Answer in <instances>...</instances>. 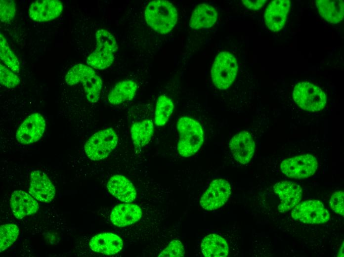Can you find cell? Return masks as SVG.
<instances>
[{
	"label": "cell",
	"mask_w": 344,
	"mask_h": 257,
	"mask_svg": "<svg viewBox=\"0 0 344 257\" xmlns=\"http://www.w3.org/2000/svg\"><path fill=\"white\" fill-rule=\"evenodd\" d=\"M147 24L155 31L161 34L171 32L177 21V12L174 6L165 0L150 1L144 11Z\"/></svg>",
	"instance_id": "obj_1"
},
{
	"label": "cell",
	"mask_w": 344,
	"mask_h": 257,
	"mask_svg": "<svg viewBox=\"0 0 344 257\" xmlns=\"http://www.w3.org/2000/svg\"><path fill=\"white\" fill-rule=\"evenodd\" d=\"M179 134L177 149L178 153L184 157L195 154L202 146L204 139L201 125L195 120L182 117L177 122Z\"/></svg>",
	"instance_id": "obj_2"
},
{
	"label": "cell",
	"mask_w": 344,
	"mask_h": 257,
	"mask_svg": "<svg viewBox=\"0 0 344 257\" xmlns=\"http://www.w3.org/2000/svg\"><path fill=\"white\" fill-rule=\"evenodd\" d=\"M96 47L86 59V64L91 68L103 70L110 67L118 49L115 37L108 30L100 29L95 33Z\"/></svg>",
	"instance_id": "obj_3"
},
{
	"label": "cell",
	"mask_w": 344,
	"mask_h": 257,
	"mask_svg": "<svg viewBox=\"0 0 344 257\" xmlns=\"http://www.w3.org/2000/svg\"><path fill=\"white\" fill-rule=\"evenodd\" d=\"M118 136L111 128L98 131L86 141L84 150L86 156L92 161H99L107 158L115 148Z\"/></svg>",
	"instance_id": "obj_4"
},
{
	"label": "cell",
	"mask_w": 344,
	"mask_h": 257,
	"mask_svg": "<svg viewBox=\"0 0 344 257\" xmlns=\"http://www.w3.org/2000/svg\"><path fill=\"white\" fill-rule=\"evenodd\" d=\"M238 72V64L231 53L222 51L215 57L211 69L212 81L217 88H228L235 79Z\"/></svg>",
	"instance_id": "obj_5"
},
{
	"label": "cell",
	"mask_w": 344,
	"mask_h": 257,
	"mask_svg": "<svg viewBox=\"0 0 344 257\" xmlns=\"http://www.w3.org/2000/svg\"><path fill=\"white\" fill-rule=\"evenodd\" d=\"M293 97L296 103L301 109L317 112L323 109L326 104L325 93L318 86L309 82H301L294 88Z\"/></svg>",
	"instance_id": "obj_6"
},
{
	"label": "cell",
	"mask_w": 344,
	"mask_h": 257,
	"mask_svg": "<svg viewBox=\"0 0 344 257\" xmlns=\"http://www.w3.org/2000/svg\"><path fill=\"white\" fill-rule=\"evenodd\" d=\"M291 215L295 220L308 224L325 223L330 219L329 213L323 204L316 200L297 204L293 208Z\"/></svg>",
	"instance_id": "obj_7"
},
{
	"label": "cell",
	"mask_w": 344,
	"mask_h": 257,
	"mask_svg": "<svg viewBox=\"0 0 344 257\" xmlns=\"http://www.w3.org/2000/svg\"><path fill=\"white\" fill-rule=\"evenodd\" d=\"M317 166V161L314 156L305 154L284 160L281 163L280 169L289 177L302 179L312 175Z\"/></svg>",
	"instance_id": "obj_8"
},
{
	"label": "cell",
	"mask_w": 344,
	"mask_h": 257,
	"mask_svg": "<svg viewBox=\"0 0 344 257\" xmlns=\"http://www.w3.org/2000/svg\"><path fill=\"white\" fill-rule=\"evenodd\" d=\"M231 194V186L225 180H213L201 198L200 204L205 210L212 211L222 207Z\"/></svg>",
	"instance_id": "obj_9"
},
{
	"label": "cell",
	"mask_w": 344,
	"mask_h": 257,
	"mask_svg": "<svg viewBox=\"0 0 344 257\" xmlns=\"http://www.w3.org/2000/svg\"><path fill=\"white\" fill-rule=\"evenodd\" d=\"M45 126V121L41 114H32L24 120L18 128L16 133V139L24 145L35 143L42 137Z\"/></svg>",
	"instance_id": "obj_10"
},
{
	"label": "cell",
	"mask_w": 344,
	"mask_h": 257,
	"mask_svg": "<svg viewBox=\"0 0 344 257\" xmlns=\"http://www.w3.org/2000/svg\"><path fill=\"white\" fill-rule=\"evenodd\" d=\"M29 192L36 200L49 203L54 198L55 188L46 173L35 170L30 174Z\"/></svg>",
	"instance_id": "obj_11"
},
{
	"label": "cell",
	"mask_w": 344,
	"mask_h": 257,
	"mask_svg": "<svg viewBox=\"0 0 344 257\" xmlns=\"http://www.w3.org/2000/svg\"><path fill=\"white\" fill-rule=\"evenodd\" d=\"M273 190L280 198L278 211L284 213L293 209L299 203L302 197V189L296 182L280 181L273 186Z\"/></svg>",
	"instance_id": "obj_12"
},
{
	"label": "cell",
	"mask_w": 344,
	"mask_h": 257,
	"mask_svg": "<svg viewBox=\"0 0 344 257\" xmlns=\"http://www.w3.org/2000/svg\"><path fill=\"white\" fill-rule=\"evenodd\" d=\"M63 4L58 0H38L32 2L28 10L30 18L37 22H47L60 15Z\"/></svg>",
	"instance_id": "obj_13"
},
{
	"label": "cell",
	"mask_w": 344,
	"mask_h": 257,
	"mask_svg": "<svg viewBox=\"0 0 344 257\" xmlns=\"http://www.w3.org/2000/svg\"><path fill=\"white\" fill-rule=\"evenodd\" d=\"M229 147L234 159L242 164H246L254 155L255 144L251 134L244 130L232 138Z\"/></svg>",
	"instance_id": "obj_14"
},
{
	"label": "cell",
	"mask_w": 344,
	"mask_h": 257,
	"mask_svg": "<svg viewBox=\"0 0 344 257\" xmlns=\"http://www.w3.org/2000/svg\"><path fill=\"white\" fill-rule=\"evenodd\" d=\"M290 5L289 0H275L268 4L264 18L270 30L278 32L284 27Z\"/></svg>",
	"instance_id": "obj_15"
},
{
	"label": "cell",
	"mask_w": 344,
	"mask_h": 257,
	"mask_svg": "<svg viewBox=\"0 0 344 257\" xmlns=\"http://www.w3.org/2000/svg\"><path fill=\"white\" fill-rule=\"evenodd\" d=\"M11 210L14 216L21 219L36 213L39 208L38 202L31 195L21 190L14 191L10 199Z\"/></svg>",
	"instance_id": "obj_16"
},
{
	"label": "cell",
	"mask_w": 344,
	"mask_h": 257,
	"mask_svg": "<svg viewBox=\"0 0 344 257\" xmlns=\"http://www.w3.org/2000/svg\"><path fill=\"white\" fill-rule=\"evenodd\" d=\"M89 245L94 252L105 255H113L120 252L123 247L122 239L111 232L96 235L90 240Z\"/></svg>",
	"instance_id": "obj_17"
},
{
	"label": "cell",
	"mask_w": 344,
	"mask_h": 257,
	"mask_svg": "<svg viewBox=\"0 0 344 257\" xmlns=\"http://www.w3.org/2000/svg\"><path fill=\"white\" fill-rule=\"evenodd\" d=\"M107 187L109 192L122 202H131L136 198L135 187L129 179L123 175L116 174L111 176Z\"/></svg>",
	"instance_id": "obj_18"
},
{
	"label": "cell",
	"mask_w": 344,
	"mask_h": 257,
	"mask_svg": "<svg viewBox=\"0 0 344 257\" xmlns=\"http://www.w3.org/2000/svg\"><path fill=\"white\" fill-rule=\"evenodd\" d=\"M142 214L141 209L137 205L122 204L114 208L111 213L110 219L116 226L125 227L138 221Z\"/></svg>",
	"instance_id": "obj_19"
},
{
	"label": "cell",
	"mask_w": 344,
	"mask_h": 257,
	"mask_svg": "<svg viewBox=\"0 0 344 257\" xmlns=\"http://www.w3.org/2000/svg\"><path fill=\"white\" fill-rule=\"evenodd\" d=\"M217 17V12L213 6L208 4L201 3L193 10L189 25L194 29L209 28L215 25Z\"/></svg>",
	"instance_id": "obj_20"
},
{
	"label": "cell",
	"mask_w": 344,
	"mask_h": 257,
	"mask_svg": "<svg viewBox=\"0 0 344 257\" xmlns=\"http://www.w3.org/2000/svg\"><path fill=\"white\" fill-rule=\"evenodd\" d=\"M316 5L321 16L327 22L337 24L343 19V0H318L316 1Z\"/></svg>",
	"instance_id": "obj_21"
},
{
	"label": "cell",
	"mask_w": 344,
	"mask_h": 257,
	"mask_svg": "<svg viewBox=\"0 0 344 257\" xmlns=\"http://www.w3.org/2000/svg\"><path fill=\"white\" fill-rule=\"evenodd\" d=\"M203 255L206 257H226L229 248L226 240L216 234H211L205 237L201 244Z\"/></svg>",
	"instance_id": "obj_22"
},
{
	"label": "cell",
	"mask_w": 344,
	"mask_h": 257,
	"mask_svg": "<svg viewBox=\"0 0 344 257\" xmlns=\"http://www.w3.org/2000/svg\"><path fill=\"white\" fill-rule=\"evenodd\" d=\"M137 88L136 83L133 81L119 82L110 91L108 100L113 105H118L131 100L135 96Z\"/></svg>",
	"instance_id": "obj_23"
},
{
	"label": "cell",
	"mask_w": 344,
	"mask_h": 257,
	"mask_svg": "<svg viewBox=\"0 0 344 257\" xmlns=\"http://www.w3.org/2000/svg\"><path fill=\"white\" fill-rule=\"evenodd\" d=\"M154 132V125L149 119L134 123L130 128L131 138L135 147L146 145L151 140Z\"/></svg>",
	"instance_id": "obj_24"
},
{
	"label": "cell",
	"mask_w": 344,
	"mask_h": 257,
	"mask_svg": "<svg viewBox=\"0 0 344 257\" xmlns=\"http://www.w3.org/2000/svg\"><path fill=\"white\" fill-rule=\"evenodd\" d=\"M174 105L172 100L163 94L158 97L155 111L154 122L157 126L165 125L172 114Z\"/></svg>",
	"instance_id": "obj_25"
},
{
	"label": "cell",
	"mask_w": 344,
	"mask_h": 257,
	"mask_svg": "<svg viewBox=\"0 0 344 257\" xmlns=\"http://www.w3.org/2000/svg\"><path fill=\"white\" fill-rule=\"evenodd\" d=\"M81 83H83L87 100L90 103L97 102L102 86V81L100 77L95 73L86 77Z\"/></svg>",
	"instance_id": "obj_26"
},
{
	"label": "cell",
	"mask_w": 344,
	"mask_h": 257,
	"mask_svg": "<svg viewBox=\"0 0 344 257\" xmlns=\"http://www.w3.org/2000/svg\"><path fill=\"white\" fill-rule=\"evenodd\" d=\"M96 72L92 68L82 64H78L73 66L65 76L66 83L70 86L82 83L83 80L89 75Z\"/></svg>",
	"instance_id": "obj_27"
},
{
	"label": "cell",
	"mask_w": 344,
	"mask_h": 257,
	"mask_svg": "<svg viewBox=\"0 0 344 257\" xmlns=\"http://www.w3.org/2000/svg\"><path fill=\"white\" fill-rule=\"evenodd\" d=\"M0 59L11 71L15 73L19 72V62L1 33L0 34Z\"/></svg>",
	"instance_id": "obj_28"
},
{
	"label": "cell",
	"mask_w": 344,
	"mask_h": 257,
	"mask_svg": "<svg viewBox=\"0 0 344 257\" xmlns=\"http://www.w3.org/2000/svg\"><path fill=\"white\" fill-rule=\"evenodd\" d=\"M18 226L13 223H8L0 226V250L2 252L12 245L19 235Z\"/></svg>",
	"instance_id": "obj_29"
},
{
	"label": "cell",
	"mask_w": 344,
	"mask_h": 257,
	"mask_svg": "<svg viewBox=\"0 0 344 257\" xmlns=\"http://www.w3.org/2000/svg\"><path fill=\"white\" fill-rule=\"evenodd\" d=\"M20 82L18 76L5 66L0 64V83L3 86L12 88L18 86Z\"/></svg>",
	"instance_id": "obj_30"
},
{
	"label": "cell",
	"mask_w": 344,
	"mask_h": 257,
	"mask_svg": "<svg viewBox=\"0 0 344 257\" xmlns=\"http://www.w3.org/2000/svg\"><path fill=\"white\" fill-rule=\"evenodd\" d=\"M16 4L13 0L0 1V18L2 22H10L15 16Z\"/></svg>",
	"instance_id": "obj_31"
},
{
	"label": "cell",
	"mask_w": 344,
	"mask_h": 257,
	"mask_svg": "<svg viewBox=\"0 0 344 257\" xmlns=\"http://www.w3.org/2000/svg\"><path fill=\"white\" fill-rule=\"evenodd\" d=\"M184 254L185 251L182 243L179 240H174L170 243L158 257H181L184 256Z\"/></svg>",
	"instance_id": "obj_32"
},
{
	"label": "cell",
	"mask_w": 344,
	"mask_h": 257,
	"mask_svg": "<svg viewBox=\"0 0 344 257\" xmlns=\"http://www.w3.org/2000/svg\"><path fill=\"white\" fill-rule=\"evenodd\" d=\"M344 193L342 191L335 192L330 200V205L332 209L341 215L344 214Z\"/></svg>",
	"instance_id": "obj_33"
},
{
	"label": "cell",
	"mask_w": 344,
	"mask_h": 257,
	"mask_svg": "<svg viewBox=\"0 0 344 257\" xmlns=\"http://www.w3.org/2000/svg\"><path fill=\"white\" fill-rule=\"evenodd\" d=\"M244 5L248 9L251 10H258L260 9L265 4L266 0H242Z\"/></svg>",
	"instance_id": "obj_34"
},
{
	"label": "cell",
	"mask_w": 344,
	"mask_h": 257,
	"mask_svg": "<svg viewBox=\"0 0 344 257\" xmlns=\"http://www.w3.org/2000/svg\"><path fill=\"white\" fill-rule=\"evenodd\" d=\"M341 251L339 252V254H338V257H343L344 256V244H343V246L341 247Z\"/></svg>",
	"instance_id": "obj_35"
}]
</instances>
